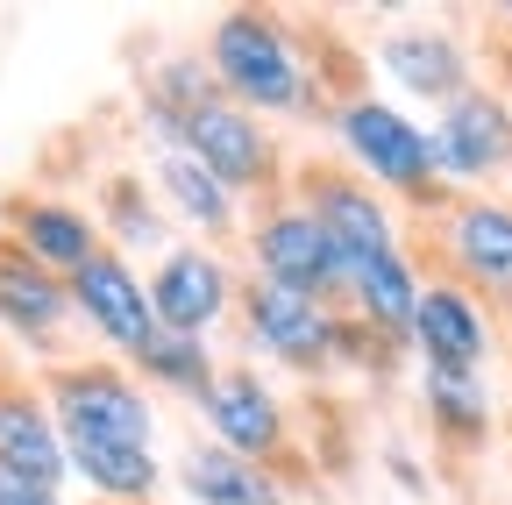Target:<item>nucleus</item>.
Returning a JSON list of instances; mask_svg holds the SVG:
<instances>
[{"label":"nucleus","mask_w":512,"mask_h":505,"mask_svg":"<svg viewBox=\"0 0 512 505\" xmlns=\"http://www.w3.org/2000/svg\"><path fill=\"white\" fill-rule=\"evenodd\" d=\"M150 313L164 335H214L228 313H235V292H242V271L207 242H171L164 257L150 264Z\"/></svg>","instance_id":"10"},{"label":"nucleus","mask_w":512,"mask_h":505,"mask_svg":"<svg viewBox=\"0 0 512 505\" xmlns=\"http://www.w3.org/2000/svg\"><path fill=\"white\" fill-rule=\"evenodd\" d=\"M93 505H100V498H93Z\"/></svg>","instance_id":"29"},{"label":"nucleus","mask_w":512,"mask_h":505,"mask_svg":"<svg viewBox=\"0 0 512 505\" xmlns=\"http://www.w3.org/2000/svg\"><path fill=\"white\" fill-rule=\"evenodd\" d=\"M292 200L320 221V235L335 242V264H342V306L356 321L399 335L413 328V306H420V257L399 235V214L384 193L328 157H292Z\"/></svg>","instance_id":"1"},{"label":"nucleus","mask_w":512,"mask_h":505,"mask_svg":"<svg viewBox=\"0 0 512 505\" xmlns=\"http://www.w3.org/2000/svg\"><path fill=\"white\" fill-rule=\"evenodd\" d=\"M0 505H64V491L29 484V477H15V470H0Z\"/></svg>","instance_id":"25"},{"label":"nucleus","mask_w":512,"mask_h":505,"mask_svg":"<svg viewBox=\"0 0 512 505\" xmlns=\"http://www.w3.org/2000/svg\"><path fill=\"white\" fill-rule=\"evenodd\" d=\"M399 356H406L399 335H384V328L356 321V313L342 306V321H335V370L370 377V385H392V377H399Z\"/></svg>","instance_id":"24"},{"label":"nucleus","mask_w":512,"mask_h":505,"mask_svg":"<svg viewBox=\"0 0 512 505\" xmlns=\"http://www.w3.org/2000/svg\"><path fill=\"white\" fill-rule=\"evenodd\" d=\"M420 420L448 463H477L498 434L491 385L484 377H456V370H420Z\"/></svg>","instance_id":"18"},{"label":"nucleus","mask_w":512,"mask_h":505,"mask_svg":"<svg viewBox=\"0 0 512 505\" xmlns=\"http://www.w3.org/2000/svg\"><path fill=\"white\" fill-rule=\"evenodd\" d=\"M164 150H185L200 171H214L242 207H264V200H285L292 193V157L278 143L271 121H256L249 107H235L228 93H207L192 107Z\"/></svg>","instance_id":"6"},{"label":"nucleus","mask_w":512,"mask_h":505,"mask_svg":"<svg viewBox=\"0 0 512 505\" xmlns=\"http://www.w3.org/2000/svg\"><path fill=\"white\" fill-rule=\"evenodd\" d=\"M200 420H207V441L256 470H271L292 498L313 491V456L299 449V427H292V406L285 392L271 385L256 363H221V377L200 399Z\"/></svg>","instance_id":"4"},{"label":"nucleus","mask_w":512,"mask_h":505,"mask_svg":"<svg viewBox=\"0 0 512 505\" xmlns=\"http://www.w3.org/2000/svg\"><path fill=\"white\" fill-rule=\"evenodd\" d=\"M150 185H157V200H164V214L178 221V228H192L207 249H221V242H242V221H249V207L228 193V185L214 178V171H200L185 150H157V171H150Z\"/></svg>","instance_id":"19"},{"label":"nucleus","mask_w":512,"mask_h":505,"mask_svg":"<svg viewBox=\"0 0 512 505\" xmlns=\"http://www.w3.org/2000/svg\"><path fill=\"white\" fill-rule=\"evenodd\" d=\"M377 72L392 79L406 100H434V107H448L456 93L477 86V65H470L463 36L456 29H434V22H406V29L384 36L377 43Z\"/></svg>","instance_id":"17"},{"label":"nucleus","mask_w":512,"mask_h":505,"mask_svg":"<svg viewBox=\"0 0 512 505\" xmlns=\"http://www.w3.org/2000/svg\"><path fill=\"white\" fill-rule=\"evenodd\" d=\"M72 292H64L57 271H43L29 249H15L0 235V335H8L22 356H36V370H50L64 356V328H72Z\"/></svg>","instance_id":"14"},{"label":"nucleus","mask_w":512,"mask_h":505,"mask_svg":"<svg viewBox=\"0 0 512 505\" xmlns=\"http://www.w3.org/2000/svg\"><path fill=\"white\" fill-rule=\"evenodd\" d=\"M427 228H434V271L477 292L484 306L512 313V200L456 193V207Z\"/></svg>","instance_id":"9"},{"label":"nucleus","mask_w":512,"mask_h":505,"mask_svg":"<svg viewBox=\"0 0 512 505\" xmlns=\"http://www.w3.org/2000/svg\"><path fill=\"white\" fill-rule=\"evenodd\" d=\"M505 65H512V57H505ZM498 79H505V86H498V93H505V100H512V72H498Z\"/></svg>","instance_id":"27"},{"label":"nucleus","mask_w":512,"mask_h":505,"mask_svg":"<svg viewBox=\"0 0 512 505\" xmlns=\"http://www.w3.org/2000/svg\"><path fill=\"white\" fill-rule=\"evenodd\" d=\"M43 399L64 441H100V449H157V399L143 392V377L114 356H72L50 363Z\"/></svg>","instance_id":"5"},{"label":"nucleus","mask_w":512,"mask_h":505,"mask_svg":"<svg viewBox=\"0 0 512 505\" xmlns=\"http://www.w3.org/2000/svg\"><path fill=\"white\" fill-rule=\"evenodd\" d=\"M491 306L477 292H463L456 278H420V306H413V328L406 349L420 356V370H456V377H484L491 363Z\"/></svg>","instance_id":"13"},{"label":"nucleus","mask_w":512,"mask_h":505,"mask_svg":"<svg viewBox=\"0 0 512 505\" xmlns=\"http://www.w3.org/2000/svg\"><path fill=\"white\" fill-rule=\"evenodd\" d=\"M0 235H8L15 249H29V257L57 278H72L79 264L100 257V221L79 207V200H57V193H8L0 200Z\"/></svg>","instance_id":"16"},{"label":"nucleus","mask_w":512,"mask_h":505,"mask_svg":"<svg viewBox=\"0 0 512 505\" xmlns=\"http://www.w3.org/2000/svg\"><path fill=\"white\" fill-rule=\"evenodd\" d=\"M498 29H505V36H512V0H505V8H498Z\"/></svg>","instance_id":"26"},{"label":"nucleus","mask_w":512,"mask_h":505,"mask_svg":"<svg viewBox=\"0 0 512 505\" xmlns=\"http://www.w3.org/2000/svg\"><path fill=\"white\" fill-rule=\"evenodd\" d=\"M178 491H185L192 505H299L271 470H256V463H242V456L214 449L207 434L178 456Z\"/></svg>","instance_id":"21"},{"label":"nucleus","mask_w":512,"mask_h":505,"mask_svg":"<svg viewBox=\"0 0 512 505\" xmlns=\"http://www.w3.org/2000/svg\"><path fill=\"white\" fill-rule=\"evenodd\" d=\"M235 321H242V342H249L256 356H271L278 370L306 377V385L335 377V321H342V306H320V299L278 292V285H264V278H242Z\"/></svg>","instance_id":"8"},{"label":"nucleus","mask_w":512,"mask_h":505,"mask_svg":"<svg viewBox=\"0 0 512 505\" xmlns=\"http://www.w3.org/2000/svg\"><path fill=\"white\" fill-rule=\"evenodd\" d=\"M100 242L121 257H164L171 249V214L157 200V185L143 171H107L100 178Z\"/></svg>","instance_id":"20"},{"label":"nucleus","mask_w":512,"mask_h":505,"mask_svg":"<svg viewBox=\"0 0 512 505\" xmlns=\"http://www.w3.org/2000/svg\"><path fill=\"white\" fill-rule=\"evenodd\" d=\"M328 129H335L349 171L370 185V193H384L392 207H406L413 221H441L448 207H456V185L441 178L427 129H420L406 107H392L384 93H356V100H342V107L328 114Z\"/></svg>","instance_id":"3"},{"label":"nucleus","mask_w":512,"mask_h":505,"mask_svg":"<svg viewBox=\"0 0 512 505\" xmlns=\"http://www.w3.org/2000/svg\"><path fill=\"white\" fill-rule=\"evenodd\" d=\"M0 470H15L29 484H50L64 491L72 463H64V434L50 420V399H43V377L0 356Z\"/></svg>","instance_id":"15"},{"label":"nucleus","mask_w":512,"mask_h":505,"mask_svg":"<svg viewBox=\"0 0 512 505\" xmlns=\"http://www.w3.org/2000/svg\"><path fill=\"white\" fill-rule=\"evenodd\" d=\"M128 370L143 377V392H171V399H192V406H200L207 385L221 377V363H214V349L200 335H164V328L150 335V349L128 363Z\"/></svg>","instance_id":"23"},{"label":"nucleus","mask_w":512,"mask_h":505,"mask_svg":"<svg viewBox=\"0 0 512 505\" xmlns=\"http://www.w3.org/2000/svg\"><path fill=\"white\" fill-rule=\"evenodd\" d=\"M427 143H434V164H441V178L456 185V193H463V185L512 178V100L498 86L456 93V100L434 114Z\"/></svg>","instance_id":"11"},{"label":"nucleus","mask_w":512,"mask_h":505,"mask_svg":"<svg viewBox=\"0 0 512 505\" xmlns=\"http://www.w3.org/2000/svg\"><path fill=\"white\" fill-rule=\"evenodd\" d=\"M72 477L100 498V505H150L164 491V463L157 449H100V441H64Z\"/></svg>","instance_id":"22"},{"label":"nucleus","mask_w":512,"mask_h":505,"mask_svg":"<svg viewBox=\"0 0 512 505\" xmlns=\"http://www.w3.org/2000/svg\"><path fill=\"white\" fill-rule=\"evenodd\" d=\"M64 292H72V313L93 328L100 349H114V363H136L157 335V313H150V285L143 271L121 257V249H100L93 264H79L72 278H64Z\"/></svg>","instance_id":"12"},{"label":"nucleus","mask_w":512,"mask_h":505,"mask_svg":"<svg viewBox=\"0 0 512 505\" xmlns=\"http://www.w3.org/2000/svg\"><path fill=\"white\" fill-rule=\"evenodd\" d=\"M505 441H512V413H505Z\"/></svg>","instance_id":"28"},{"label":"nucleus","mask_w":512,"mask_h":505,"mask_svg":"<svg viewBox=\"0 0 512 505\" xmlns=\"http://www.w3.org/2000/svg\"><path fill=\"white\" fill-rule=\"evenodd\" d=\"M200 57L214 86L256 121H328V93L313 79V43L278 8H228L207 29Z\"/></svg>","instance_id":"2"},{"label":"nucleus","mask_w":512,"mask_h":505,"mask_svg":"<svg viewBox=\"0 0 512 505\" xmlns=\"http://www.w3.org/2000/svg\"><path fill=\"white\" fill-rule=\"evenodd\" d=\"M242 249H249V278H264V285H278V292H299V299H320V306H342L335 242L320 235V221H313L292 193L249 207Z\"/></svg>","instance_id":"7"}]
</instances>
